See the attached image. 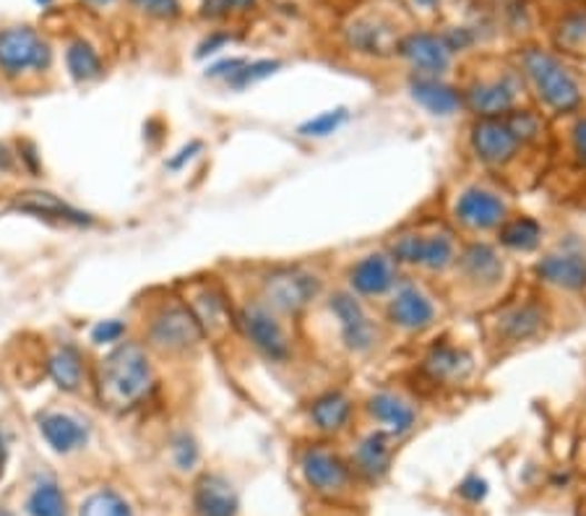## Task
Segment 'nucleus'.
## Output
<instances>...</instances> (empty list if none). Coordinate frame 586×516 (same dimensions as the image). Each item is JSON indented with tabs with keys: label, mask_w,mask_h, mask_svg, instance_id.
Listing matches in <instances>:
<instances>
[{
	"label": "nucleus",
	"mask_w": 586,
	"mask_h": 516,
	"mask_svg": "<svg viewBox=\"0 0 586 516\" xmlns=\"http://www.w3.org/2000/svg\"><path fill=\"white\" fill-rule=\"evenodd\" d=\"M157 378L147 350L136 341H123L112 347L97 370V394L102 407L110 409H133L149 397Z\"/></svg>",
	"instance_id": "nucleus-1"
},
{
	"label": "nucleus",
	"mask_w": 586,
	"mask_h": 516,
	"mask_svg": "<svg viewBox=\"0 0 586 516\" xmlns=\"http://www.w3.org/2000/svg\"><path fill=\"white\" fill-rule=\"evenodd\" d=\"M522 76L529 83L543 108L555 116H568L576 112L584 102V92L578 87V79L570 73V68L563 66V60L543 48H527L519 58Z\"/></svg>",
	"instance_id": "nucleus-2"
},
{
	"label": "nucleus",
	"mask_w": 586,
	"mask_h": 516,
	"mask_svg": "<svg viewBox=\"0 0 586 516\" xmlns=\"http://www.w3.org/2000/svg\"><path fill=\"white\" fill-rule=\"evenodd\" d=\"M459 248L456 232L444 225L409 227V230L394 235V240L388 242V254L399 267L423 269L430 275H444V271L454 269Z\"/></svg>",
	"instance_id": "nucleus-3"
},
{
	"label": "nucleus",
	"mask_w": 586,
	"mask_h": 516,
	"mask_svg": "<svg viewBox=\"0 0 586 516\" xmlns=\"http://www.w3.org/2000/svg\"><path fill=\"white\" fill-rule=\"evenodd\" d=\"M469 149L479 165L490 170H506L522 157V151L532 149L514 120V110L498 118H475L469 128Z\"/></svg>",
	"instance_id": "nucleus-4"
},
{
	"label": "nucleus",
	"mask_w": 586,
	"mask_h": 516,
	"mask_svg": "<svg viewBox=\"0 0 586 516\" xmlns=\"http://www.w3.org/2000/svg\"><path fill=\"white\" fill-rule=\"evenodd\" d=\"M324 292V279L306 267H277L261 279V300L279 316H300Z\"/></svg>",
	"instance_id": "nucleus-5"
},
{
	"label": "nucleus",
	"mask_w": 586,
	"mask_h": 516,
	"mask_svg": "<svg viewBox=\"0 0 586 516\" xmlns=\"http://www.w3.org/2000/svg\"><path fill=\"white\" fill-rule=\"evenodd\" d=\"M235 326L266 360L287 363L292 358V339H289L287 326L281 324L277 310H271L261 298L242 302L235 310Z\"/></svg>",
	"instance_id": "nucleus-6"
},
{
	"label": "nucleus",
	"mask_w": 586,
	"mask_h": 516,
	"mask_svg": "<svg viewBox=\"0 0 586 516\" xmlns=\"http://www.w3.org/2000/svg\"><path fill=\"white\" fill-rule=\"evenodd\" d=\"M547 324H550V314L543 298L524 295L496 310V316L490 318V334L500 347H519L543 337Z\"/></svg>",
	"instance_id": "nucleus-7"
},
{
	"label": "nucleus",
	"mask_w": 586,
	"mask_h": 516,
	"mask_svg": "<svg viewBox=\"0 0 586 516\" xmlns=\"http://www.w3.org/2000/svg\"><path fill=\"white\" fill-rule=\"evenodd\" d=\"M147 337L155 350L167 355H182L199 347L203 331L186 302L172 300L159 306L155 314H151Z\"/></svg>",
	"instance_id": "nucleus-8"
},
{
	"label": "nucleus",
	"mask_w": 586,
	"mask_h": 516,
	"mask_svg": "<svg viewBox=\"0 0 586 516\" xmlns=\"http://www.w3.org/2000/svg\"><path fill=\"white\" fill-rule=\"evenodd\" d=\"M326 306H329V314L337 321L341 345L349 353L368 355L376 350L380 341V326L352 290H334Z\"/></svg>",
	"instance_id": "nucleus-9"
},
{
	"label": "nucleus",
	"mask_w": 586,
	"mask_h": 516,
	"mask_svg": "<svg viewBox=\"0 0 586 516\" xmlns=\"http://www.w3.org/2000/svg\"><path fill=\"white\" fill-rule=\"evenodd\" d=\"M522 92L524 81L514 71L477 76L461 89V102L475 118H498L519 108Z\"/></svg>",
	"instance_id": "nucleus-10"
},
{
	"label": "nucleus",
	"mask_w": 586,
	"mask_h": 516,
	"mask_svg": "<svg viewBox=\"0 0 586 516\" xmlns=\"http://www.w3.org/2000/svg\"><path fill=\"white\" fill-rule=\"evenodd\" d=\"M386 298V318L394 329L405 334H423L436 326V298L420 282H415V279L401 277Z\"/></svg>",
	"instance_id": "nucleus-11"
},
{
	"label": "nucleus",
	"mask_w": 586,
	"mask_h": 516,
	"mask_svg": "<svg viewBox=\"0 0 586 516\" xmlns=\"http://www.w3.org/2000/svg\"><path fill=\"white\" fill-rule=\"evenodd\" d=\"M456 277L475 292H490L500 287L506 277V258L493 242L471 240L464 242L454 261Z\"/></svg>",
	"instance_id": "nucleus-12"
},
{
	"label": "nucleus",
	"mask_w": 586,
	"mask_h": 516,
	"mask_svg": "<svg viewBox=\"0 0 586 516\" xmlns=\"http://www.w3.org/2000/svg\"><path fill=\"white\" fill-rule=\"evenodd\" d=\"M50 44L32 27H11L0 32V71L6 76L42 71L50 66Z\"/></svg>",
	"instance_id": "nucleus-13"
},
{
	"label": "nucleus",
	"mask_w": 586,
	"mask_h": 516,
	"mask_svg": "<svg viewBox=\"0 0 586 516\" xmlns=\"http://www.w3.org/2000/svg\"><path fill=\"white\" fill-rule=\"evenodd\" d=\"M508 217V204L504 196L493 188L469 186L456 196L454 201V222L469 232H490L498 230Z\"/></svg>",
	"instance_id": "nucleus-14"
},
{
	"label": "nucleus",
	"mask_w": 586,
	"mask_h": 516,
	"mask_svg": "<svg viewBox=\"0 0 586 516\" xmlns=\"http://www.w3.org/2000/svg\"><path fill=\"white\" fill-rule=\"evenodd\" d=\"M535 277L547 287L578 292L586 287V254L574 240L560 242L535 264Z\"/></svg>",
	"instance_id": "nucleus-15"
},
{
	"label": "nucleus",
	"mask_w": 586,
	"mask_h": 516,
	"mask_svg": "<svg viewBox=\"0 0 586 516\" xmlns=\"http://www.w3.org/2000/svg\"><path fill=\"white\" fill-rule=\"evenodd\" d=\"M417 370L436 389H454V386H461L471 376L475 360H471V355L464 347H456L448 339H440L433 341L428 350H425Z\"/></svg>",
	"instance_id": "nucleus-16"
},
{
	"label": "nucleus",
	"mask_w": 586,
	"mask_h": 516,
	"mask_svg": "<svg viewBox=\"0 0 586 516\" xmlns=\"http://www.w3.org/2000/svg\"><path fill=\"white\" fill-rule=\"evenodd\" d=\"M401 279L399 264L388 250H373L349 267L347 282L357 298H386Z\"/></svg>",
	"instance_id": "nucleus-17"
},
{
	"label": "nucleus",
	"mask_w": 586,
	"mask_h": 516,
	"mask_svg": "<svg viewBox=\"0 0 586 516\" xmlns=\"http://www.w3.org/2000/svg\"><path fill=\"white\" fill-rule=\"evenodd\" d=\"M300 469L306 483L321 496H337V493L347 490L349 480H352V467L347 459H341L337 452L329 449L324 444L308 446L300 454Z\"/></svg>",
	"instance_id": "nucleus-18"
},
{
	"label": "nucleus",
	"mask_w": 586,
	"mask_h": 516,
	"mask_svg": "<svg viewBox=\"0 0 586 516\" xmlns=\"http://www.w3.org/2000/svg\"><path fill=\"white\" fill-rule=\"evenodd\" d=\"M365 413L378 425L380 434H386L388 438H401L413 434L417 425L415 401L391 389H380L370 394L368 401H365Z\"/></svg>",
	"instance_id": "nucleus-19"
},
{
	"label": "nucleus",
	"mask_w": 586,
	"mask_h": 516,
	"mask_svg": "<svg viewBox=\"0 0 586 516\" xmlns=\"http://www.w3.org/2000/svg\"><path fill=\"white\" fill-rule=\"evenodd\" d=\"M345 40L349 48L362 52V56L386 58L397 52L401 37L391 19L380 17V13H365L345 27Z\"/></svg>",
	"instance_id": "nucleus-20"
},
{
	"label": "nucleus",
	"mask_w": 586,
	"mask_h": 516,
	"mask_svg": "<svg viewBox=\"0 0 586 516\" xmlns=\"http://www.w3.org/2000/svg\"><path fill=\"white\" fill-rule=\"evenodd\" d=\"M397 52L415 68L420 76H444L451 66L454 50L448 48L444 34L430 32H413L399 40Z\"/></svg>",
	"instance_id": "nucleus-21"
},
{
	"label": "nucleus",
	"mask_w": 586,
	"mask_h": 516,
	"mask_svg": "<svg viewBox=\"0 0 586 516\" xmlns=\"http://www.w3.org/2000/svg\"><path fill=\"white\" fill-rule=\"evenodd\" d=\"M186 306L190 308L196 321H199L203 337L222 339L235 326V310L227 302L225 292L215 285H201L199 290L190 295Z\"/></svg>",
	"instance_id": "nucleus-22"
},
{
	"label": "nucleus",
	"mask_w": 586,
	"mask_h": 516,
	"mask_svg": "<svg viewBox=\"0 0 586 516\" xmlns=\"http://www.w3.org/2000/svg\"><path fill=\"white\" fill-rule=\"evenodd\" d=\"M355 415V401L341 389H329L310 399L308 417L314 428L324 436H339L349 428Z\"/></svg>",
	"instance_id": "nucleus-23"
},
{
	"label": "nucleus",
	"mask_w": 586,
	"mask_h": 516,
	"mask_svg": "<svg viewBox=\"0 0 586 516\" xmlns=\"http://www.w3.org/2000/svg\"><path fill=\"white\" fill-rule=\"evenodd\" d=\"M409 95H413V100L420 105V108L440 118L454 116V112L464 108L461 89L451 87V83L440 79V76L415 73L413 79H409Z\"/></svg>",
	"instance_id": "nucleus-24"
},
{
	"label": "nucleus",
	"mask_w": 586,
	"mask_h": 516,
	"mask_svg": "<svg viewBox=\"0 0 586 516\" xmlns=\"http://www.w3.org/2000/svg\"><path fill=\"white\" fill-rule=\"evenodd\" d=\"M391 441L394 438L380 434V430H373V434L362 436L352 449V462H349L352 473L370 483L380 480V477L391 469V457H394Z\"/></svg>",
	"instance_id": "nucleus-25"
},
{
	"label": "nucleus",
	"mask_w": 586,
	"mask_h": 516,
	"mask_svg": "<svg viewBox=\"0 0 586 516\" xmlns=\"http://www.w3.org/2000/svg\"><path fill=\"white\" fill-rule=\"evenodd\" d=\"M13 209L42 219H56V222H66V225H91L89 215H83V211L71 207V204H66L60 196L48 191L19 194L17 201H13Z\"/></svg>",
	"instance_id": "nucleus-26"
},
{
	"label": "nucleus",
	"mask_w": 586,
	"mask_h": 516,
	"mask_svg": "<svg viewBox=\"0 0 586 516\" xmlns=\"http://www.w3.org/2000/svg\"><path fill=\"white\" fill-rule=\"evenodd\" d=\"M193 506L199 516H238V493L222 475H203L196 483Z\"/></svg>",
	"instance_id": "nucleus-27"
},
{
	"label": "nucleus",
	"mask_w": 586,
	"mask_h": 516,
	"mask_svg": "<svg viewBox=\"0 0 586 516\" xmlns=\"http://www.w3.org/2000/svg\"><path fill=\"white\" fill-rule=\"evenodd\" d=\"M40 434L44 441L52 446V452L71 454L81 449L89 438V428L81 420H76L73 415L66 413H44L40 415Z\"/></svg>",
	"instance_id": "nucleus-28"
},
{
	"label": "nucleus",
	"mask_w": 586,
	"mask_h": 516,
	"mask_svg": "<svg viewBox=\"0 0 586 516\" xmlns=\"http://www.w3.org/2000/svg\"><path fill=\"white\" fill-rule=\"evenodd\" d=\"M496 232L498 246L514 250V254H532V250H537L545 235L543 225L527 215H508Z\"/></svg>",
	"instance_id": "nucleus-29"
},
{
	"label": "nucleus",
	"mask_w": 586,
	"mask_h": 516,
	"mask_svg": "<svg viewBox=\"0 0 586 516\" xmlns=\"http://www.w3.org/2000/svg\"><path fill=\"white\" fill-rule=\"evenodd\" d=\"M48 374L52 381H56L58 389L79 391L83 384V376H87V368H83V355L76 350L73 345L58 347V350L48 358Z\"/></svg>",
	"instance_id": "nucleus-30"
},
{
	"label": "nucleus",
	"mask_w": 586,
	"mask_h": 516,
	"mask_svg": "<svg viewBox=\"0 0 586 516\" xmlns=\"http://www.w3.org/2000/svg\"><path fill=\"white\" fill-rule=\"evenodd\" d=\"M66 66H68V73H71V79L79 83L97 81L105 73L100 52L91 48L87 40H73L71 44H68Z\"/></svg>",
	"instance_id": "nucleus-31"
},
{
	"label": "nucleus",
	"mask_w": 586,
	"mask_h": 516,
	"mask_svg": "<svg viewBox=\"0 0 586 516\" xmlns=\"http://www.w3.org/2000/svg\"><path fill=\"white\" fill-rule=\"evenodd\" d=\"M27 514L29 516H68V500L58 483L42 480L34 485L32 496L27 498Z\"/></svg>",
	"instance_id": "nucleus-32"
},
{
	"label": "nucleus",
	"mask_w": 586,
	"mask_h": 516,
	"mask_svg": "<svg viewBox=\"0 0 586 516\" xmlns=\"http://www.w3.org/2000/svg\"><path fill=\"white\" fill-rule=\"evenodd\" d=\"M555 44L570 56H584L586 52V9H576L560 19L555 29Z\"/></svg>",
	"instance_id": "nucleus-33"
},
{
	"label": "nucleus",
	"mask_w": 586,
	"mask_h": 516,
	"mask_svg": "<svg viewBox=\"0 0 586 516\" xmlns=\"http://www.w3.org/2000/svg\"><path fill=\"white\" fill-rule=\"evenodd\" d=\"M79 516H133V508L116 490H97L83 500Z\"/></svg>",
	"instance_id": "nucleus-34"
},
{
	"label": "nucleus",
	"mask_w": 586,
	"mask_h": 516,
	"mask_svg": "<svg viewBox=\"0 0 586 516\" xmlns=\"http://www.w3.org/2000/svg\"><path fill=\"white\" fill-rule=\"evenodd\" d=\"M347 118H349V112L345 108L321 112V116L306 120V123L298 128V133L306 136V139H326V136L337 133L339 128L347 123Z\"/></svg>",
	"instance_id": "nucleus-35"
},
{
	"label": "nucleus",
	"mask_w": 586,
	"mask_h": 516,
	"mask_svg": "<svg viewBox=\"0 0 586 516\" xmlns=\"http://www.w3.org/2000/svg\"><path fill=\"white\" fill-rule=\"evenodd\" d=\"M279 66H281L279 60H254V63L246 60V63H242L225 83L232 89H246V87H250V83H256V81L266 79V76H271Z\"/></svg>",
	"instance_id": "nucleus-36"
},
{
	"label": "nucleus",
	"mask_w": 586,
	"mask_h": 516,
	"mask_svg": "<svg viewBox=\"0 0 586 516\" xmlns=\"http://www.w3.org/2000/svg\"><path fill=\"white\" fill-rule=\"evenodd\" d=\"M258 0H203L201 3V17L203 19H227L235 13L254 11Z\"/></svg>",
	"instance_id": "nucleus-37"
},
{
	"label": "nucleus",
	"mask_w": 586,
	"mask_h": 516,
	"mask_svg": "<svg viewBox=\"0 0 586 516\" xmlns=\"http://www.w3.org/2000/svg\"><path fill=\"white\" fill-rule=\"evenodd\" d=\"M136 9L149 13L155 19H178L180 0H131Z\"/></svg>",
	"instance_id": "nucleus-38"
},
{
	"label": "nucleus",
	"mask_w": 586,
	"mask_h": 516,
	"mask_svg": "<svg viewBox=\"0 0 586 516\" xmlns=\"http://www.w3.org/2000/svg\"><path fill=\"white\" fill-rule=\"evenodd\" d=\"M126 324L118 321V318H110V321H100L91 329V341L95 345H116V341L123 339Z\"/></svg>",
	"instance_id": "nucleus-39"
},
{
	"label": "nucleus",
	"mask_w": 586,
	"mask_h": 516,
	"mask_svg": "<svg viewBox=\"0 0 586 516\" xmlns=\"http://www.w3.org/2000/svg\"><path fill=\"white\" fill-rule=\"evenodd\" d=\"M172 454L180 469H190L196 465V459H199V446H196V441L188 434H180L172 444Z\"/></svg>",
	"instance_id": "nucleus-40"
},
{
	"label": "nucleus",
	"mask_w": 586,
	"mask_h": 516,
	"mask_svg": "<svg viewBox=\"0 0 586 516\" xmlns=\"http://www.w3.org/2000/svg\"><path fill=\"white\" fill-rule=\"evenodd\" d=\"M459 493L467 500H471V504H477V500H483L487 496V483L483 480V477L471 475L459 485Z\"/></svg>",
	"instance_id": "nucleus-41"
},
{
	"label": "nucleus",
	"mask_w": 586,
	"mask_h": 516,
	"mask_svg": "<svg viewBox=\"0 0 586 516\" xmlns=\"http://www.w3.org/2000/svg\"><path fill=\"white\" fill-rule=\"evenodd\" d=\"M570 141H574L576 159L586 167V118H582L574 126V131H570Z\"/></svg>",
	"instance_id": "nucleus-42"
},
{
	"label": "nucleus",
	"mask_w": 586,
	"mask_h": 516,
	"mask_svg": "<svg viewBox=\"0 0 586 516\" xmlns=\"http://www.w3.org/2000/svg\"><path fill=\"white\" fill-rule=\"evenodd\" d=\"M196 151H201V141H190L188 147H182V149L178 151V157H172L170 162H167V167H170V170H180L182 165L190 162V159L196 157Z\"/></svg>",
	"instance_id": "nucleus-43"
},
{
	"label": "nucleus",
	"mask_w": 586,
	"mask_h": 516,
	"mask_svg": "<svg viewBox=\"0 0 586 516\" xmlns=\"http://www.w3.org/2000/svg\"><path fill=\"white\" fill-rule=\"evenodd\" d=\"M6 465H9V441H6L3 428H0V480L6 475Z\"/></svg>",
	"instance_id": "nucleus-44"
},
{
	"label": "nucleus",
	"mask_w": 586,
	"mask_h": 516,
	"mask_svg": "<svg viewBox=\"0 0 586 516\" xmlns=\"http://www.w3.org/2000/svg\"><path fill=\"white\" fill-rule=\"evenodd\" d=\"M0 170H13V151L0 143Z\"/></svg>",
	"instance_id": "nucleus-45"
},
{
	"label": "nucleus",
	"mask_w": 586,
	"mask_h": 516,
	"mask_svg": "<svg viewBox=\"0 0 586 516\" xmlns=\"http://www.w3.org/2000/svg\"><path fill=\"white\" fill-rule=\"evenodd\" d=\"M227 42V37H211V40H207L199 48V56H207V52H217L219 44H225Z\"/></svg>",
	"instance_id": "nucleus-46"
},
{
	"label": "nucleus",
	"mask_w": 586,
	"mask_h": 516,
	"mask_svg": "<svg viewBox=\"0 0 586 516\" xmlns=\"http://www.w3.org/2000/svg\"><path fill=\"white\" fill-rule=\"evenodd\" d=\"M415 6H420V9H433V6L438 3V0H413Z\"/></svg>",
	"instance_id": "nucleus-47"
},
{
	"label": "nucleus",
	"mask_w": 586,
	"mask_h": 516,
	"mask_svg": "<svg viewBox=\"0 0 586 516\" xmlns=\"http://www.w3.org/2000/svg\"><path fill=\"white\" fill-rule=\"evenodd\" d=\"M37 3H40V6H50L52 0H37Z\"/></svg>",
	"instance_id": "nucleus-48"
},
{
	"label": "nucleus",
	"mask_w": 586,
	"mask_h": 516,
	"mask_svg": "<svg viewBox=\"0 0 586 516\" xmlns=\"http://www.w3.org/2000/svg\"><path fill=\"white\" fill-rule=\"evenodd\" d=\"M91 3H112V0H91Z\"/></svg>",
	"instance_id": "nucleus-49"
}]
</instances>
